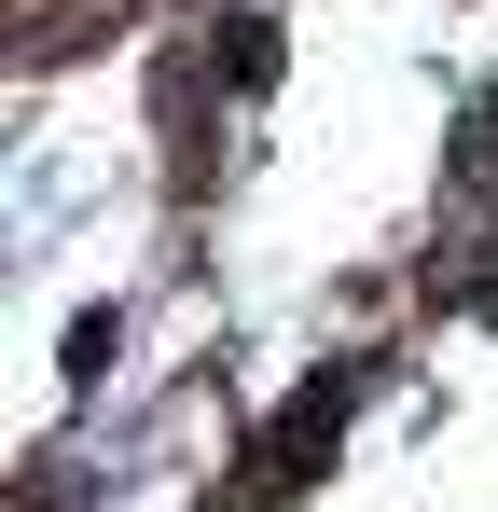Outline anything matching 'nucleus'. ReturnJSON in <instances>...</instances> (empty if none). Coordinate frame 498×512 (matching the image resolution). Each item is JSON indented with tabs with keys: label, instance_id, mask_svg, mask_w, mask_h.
I'll use <instances>...</instances> for the list:
<instances>
[{
	"label": "nucleus",
	"instance_id": "f257e3e1",
	"mask_svg": "<svg viewBox=\"0 0 498 512\" xmlns=\"http://www.w3.org/2000/svg\"><path fill=\"white\" fill-rule=\"evenodd\" d=\"M346 402H360V374L332 360V374H305V402L263 429V499H305L319 485V457H332V429H346Z\"/></svg>",
	"mask_w": 498,
	"mask_h": 512
},
{
	"label": "nucleus",
	"instance_id": "f03ea898",
	"mask_svg": "<svg viewBox=\"0 0 498 512\" xmlns=\"http://www.w3.org/2000/svg\"><path fill=\"white\" fill-rule=\"evenodd\" d=\"M457 180H471V194H498V97L471 111V139H457Z\"/></svg>",
	"mask_w": 498,
	"mask_h": 512
}]
</instances>
